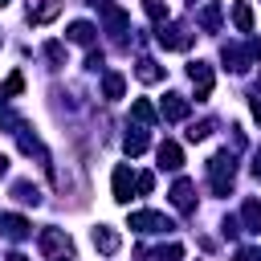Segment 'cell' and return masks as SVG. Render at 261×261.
<instances>
[{
	"instance_id": "cell-1",
	"label": "cell",
	"mask_w": 261,
	"mask_h": 261,
	"mask_svg": "<svg viewBox=\"0 0 261 261\" xmlns=\"http://www.w3.org/2000/svg\"><path fill=\"white\" fill-rule=\"evenodd\" d=\"M41 253H45V261H69L73 257V241H69V232H61V228H41Z\"/></svg>"
},
{
	"instance_id": "cell-2",
	"label": "cell",
	"mask_w": 261,
	"mask_h": 261,
	"mask_svg": "<svg viewBox=\"0 0 261 261\" xmlns=\"http://www.w3.org/2000/svg\"><path fill=\"white\" fill-rule=\"evenodd\" d=\"M232 155L228 151H220V155H212L208 159V175H212V192L216 196H228V188H232Z\"/></svg>"
},
{
	"instance_id": "cell-3",
	"label": "cell",
	"mask_w": 261,
	"mask_h": 261,
	"mask_svg": "<svg viewBox=\"0 0 261 261\" xmlns=\"http://www.w3.org/2000/svg\"><path fill=\"white\" fill-rule=\"evenodd\" d=\"M130 228L135 232H167V228H175L163 212H130Z\"/></svg>"
},
{
	"instance_id": "cell-4",
	"label": "cell",
	"mask_w": 261,
	"mask_h": 261,
	"mask_svg": "<svg viewBox=\"0 0 261 261\" xmlns=\"http://www.w3.org/2000/svg\"><path fill=\"white\" fill-rule=\"evenodd\" d=\"M155 37H159L163 49H188V45H192V33H188L184 24H159Z\"/></svg>"
},
{
	"instance_id": "cell-5",
	"label": "cell",
	"mask_w": 261,
	"mask_h": 261,
	"mask_svg": "<svg viewBox=\"0 0 261 261\" xmlns=\"http://www.w3.org/2000/svg\"><path fill=\"white\" fill-rule=\"evenodd\" d=\"M135 179H139V175H130V167H126V163H118V167H114V175H110V188H114V200H118V204H126V200H130V192H135Z\"/></svg>"
},
{
	"instance_id": "cell-6",
	"label": "cell",
	"mask_w": 261,
	"mask_h": 261,
	"mask_svg": "<svg viewBox=\"0 0 261 261\" xmlns=\"http://www.w3.org/2000/svg\"><path fill=\"white\" fill-rule=\"evenodd\" d=\"M188 77H192V86H196V98H208V94H212V65H208V61H192V65H188Z\"/></svg>"
},
{
	"instance_id": "cell-7",
	"label": "cell",
	"mask_w": 261,
	"mask_h": 261,
	"mask_svg": "<svg viewBox=\"0 0 261 261\" xmlns=\"http://www.w3.org/2000/svg\"><path fill=\"white\" fill-rule=\"evenodd\" d=\"M61 12V0H29V20L33 24H49Z\"/></svg>"
},
{
	"instance_id": "cell-8",
	"label": "cell",
	"mask_w": 261,
	"mask_h": 261,
	"mask_svg": "<svg viewBox=\"0 0 261 261\" xmlns=\"http://www.w3.org/2000/svg\"><path fill=\"white\" fill-rule=\"evenodd\" d=\"M171 204H175L179 212H192V208H196V188H192V179H175V188H171Z\"/></svg>"
},
{
	"instance_id": "cell-9",
	"label": "cell",
	"mask_w": 261,
	"mask_h": 261,
	"mask_svg": "<svg viewBox=\"0 0 261 261\" xmlns=\"http://www.w3.org/2000/svg\"><path fill=\"white\" fill-rule=\"evenodd\" d=\"M94 249L106 253V257H114V253H118V232H114L110 224H98V228H94Z\"/></svg>"
},
{
	"instance_id": "cell-10",
	"label": "cell",
	"mask_w": 261,
	"mask_h": 261,
	"mask_svg": "<svg viewBox=\"0 0 261 261\" xmlns=\"http://www.w3.org/2000/svg\"><path fill=\"white\" fill-rule=\"evenodd\" d=\"M0 232L12 237V241H24V237L33 232V224H29L24 216H0Z\"/></svg>"
},
{
	"instance_id": "cell-11",
	"label": "cell",
	"mask_w": 261,
	"mask_h": 261,
	"mask_svg": "<svg viewBox=\"0 0 261 261\" xmlns=\"http://www.w3.org/2000/svg\"><path fill=\"white\" fill-rule=\"evenodd\" d=\"M188 110H192V106H188L184 94H167V98H163V118L179 122V118H188Z\"/></svg>"
},
{
	"instance_id": "cell-12",
	"label": "cell",
	"mask_w": 261,
	"mask_h": 261,
	"mask_svg": "<svg viewBox=\"0 0 261 261\" xmlns=\"http://www.w3.org/2000/svg\"><path fill=\"white\" fill-rule=\"evenodd\" d=\"M155 155H159V167H167V171H179V167H184V151H179L175 143H159Z\"/></svg>"
},
{
	"instance_id": "cell-13",
	"label": "cell",
	"mask_w": 261,
	"mask_h": 261,
	"mask_svg": "<svg viewBox=\"0 0 261 261\" xmlns=\"http://www.w3.org/2000/svg\"><path fill=\"white\" fill-rule=\"evenodd\" d=\"M232 24L241 33H253V8H249V0H232Z\"/></svg>"
},
{
	"instance_id": "cell-14",
	"label": "cell",
	"mask_w": 261,
	"mask_h": 261,
	"mask_svg": "<svg viewBox=\"0 0 261 261\" xmlns=\"http://www.w3.org/2000/svg\"><path fill=\"white\" fill-rule=\"evenodd\" d=\"M102 20H106V29H110V33H126V16H122V8L102 4Z\"/></svg>"
},
{
	"instance_id": "cell-15",
	"label": "cell",
	"mask_w": 261,
	"mask_h": 261,
	"mask_svg": "<svg viewBox=\"0 0 261 261\" xmlns=\"http://www.w3.org/2000/svg\"><path fill=\"white\" fill-rule=\"evenodd\" d=\"M69 41L73 45H94V24L90 20H73L69 24Z\"/></svg>"
},
{
	"instance_id": "cell-16",
	"label": "cell",
	"mask_w": 261,
	"mask_h": 261,
	"mask_svg": "<svg viewBox=\"0 0 261 261\" xmlns=\"http://www.w3.org/2000/svg\"><path fill=\"white\" fill-rule=\"evenodd\" d=\"M130 114H135V122H143V126H151V122L159 118V114H155V106H151L147 98H135V102H130Z\"/></svg>"
},
{
	"instance_id": "cell-17",
	"label": "cell",
	"mask_w": 261,
	"mask_h": 261,
	"mask_svg": "<svg viewBox=\"0 0 261 261\" xmlns=\"http://www.w3.org/2000/svg\"><path fill=\"white\" fill-rule=\"evenodd\" d=\"M245 228L249 232H261V200H245Z\"/></svg>"
},
{
	"instance_id": "cell-18",
	"label": "cell",
	"mask_w": 261,
	"mask_h": 261,
	"mask_svg": "<svg viewBox=\"0 0 261 261\" xmlns=\"http://www.w3.org/2000/svg\"><path fill=\"white\" fill-rule=\"evenodd\" d=\"M196 20H200V24L208 29V33H216V29H220V4H204Z\"/></svg>"
},
{
	"instance_id": "cell-19",
	"label": "cell",
	"mask_w": 261,
	"mask_h": 261,
	"mask_svg": "<svg viewBox=\"0 0 261 261\" xmlns=\"http://www.w3.org/2000/svg\"><path fill=\"white\" fill-rule=\"evenodd\" d=\"M135 73H139V82H159V77H163V69H159V65L151 61V57H139Z\"/></svg>"
},
{
	"instance_id": "cell-20",
	"label": "cell",
	"mask_w": 261,
	"mask_h": 261,
	"mask_svg": "<svg viewBox=\"0 0 261 261\" xmlns=\"http://www.w3.org/2000/svg\"><path fill=\"white\" fill-rule=\"evenodd\" d=\"M122 90H126V82H122V73H106L102 77V94L114 102V98H122Z\"/></svg>"
},
{
	"instance_id": "cell-21",
	"label": "cell",
	"mask_w": 261,
	"mask_h": 261,
	"mask_svg": "<svg viewBox=\"0 0 261 261\" xmlns=\"http://www.w3.org/2000/svg\"><path fill=\"white\" fill-rule=\"evenodd\" d=\"M12 196H16L20 204H41V192H37L33 184H24V179H20V184H12Z\"/></svg>"
},
{
	"instance_id": "cell-22",
	"label": "cell",
	"mask_w": 261,
	"mask_h": 261,
	"mask_svg": "<svg viewBox=\"0 0 261 261\" xmlns=\"http://www.w3.org/2000/svg\"><path fill=\"white\" fill-rule=\"evenodd\" d=\"M122 147H126V155H143V151H147V130L126 135V139H122Z\"/></svg>"
},
{
	"instance_id": "cell-23",
	"label": "cell",
	"mask_w": 261,
	"mask_h": 261,
	"mask_svg": "<svg viewBox=\"0 0 261 261\" xmlns=\"http://www.w3.org/2000/svg\"><path fill=\"white\" fill-rule=\"evenodd\" d=\"M143 8H147L151 20H159V24L167 20V4H163V0H143Z\"/></svg>"
},
{
	"instance_id": "cell-24",
	"label": "cell",
	"mask_w": 261,
	"mask_h": 261,
	"mask_svg": "<svg viewBox=\"0 0 261 261\" xmlns=\"http://www.w3.org/2000/svg\"><path fill=\"white\" fill-rule=\"evenodd\" d=\"M20 90H24V77H20V73H12V77L4 82V98H12V94H20Z\"/></svg>"
},
{
	"instance_id": "cell-25",
	"label": "cell",
	"mask_w": 261,
	"mask_h": 261,
	"mask_svg": "<svg viewBox=\"0 0 261 261\" xmlns=\"http://www.w3.org/2000/svg\"><path fill=\"white\" fill-rule=\"evenodd\" d=\"M151 188H155V175H151V171H143V175L135 179V192H139V196H147Z\"/></svg>"
},
{
	"instance_id": "cell-26",
	"label": "cell",
	"mask_w": 261,
	"mask_h": 261,
	"mask_svg": "<svg viewBox=\"0 0 261 261\" xmlns=\"http://www.w3.org/2000/svg\"><path fill=\"white\" fill-rule=\"evenodd\" d=\"M179 257H184V249H179V245H167V249H159V253H155V261H179Z\"/></svg>"
},
{
	"instance_id": "cell-27",
	"label": "cell",
	"mask_w": 261,
	"mask_h": 261,
	"mask_svg": "<svg viewBox=\"0 0 261 261\" xmlns=\"http://www.w3.org/2000/svg\"><path fill=\"white\" fill-rule=\"evenodd\" d=\"M45 53H49V61H57V65L65 61V45H57V41H49V45H45Z\"/></svg>"
},
{
	"instance_id": "cell-28",
	"label": "cell",
	"mask_w": 261,
	"mask_h": 261,
	"mask_svg": "<svg viewBox=\"0 0 261 261\" xmlns=\"http://www.w3.org/2000/svg\"><path fill=\"white\" fill-rule=\"evenodd\" d=\"M208 130H212V122H196V126H192V130H188V139H192V143H196V139H204V135H208Z\"/></svg>"
},
{
	"instance_id": "cell-29",
	"label": "cell",
	"mask_w": 261,
	"mask_h": 261,
	"mask_svg": "<svg viewBox=\"0 0 261 261\" xmlns=\"http://www.w3.org/2000/svg\"><path fill=\"white\" fill-rule=\"evenodd\" d=\"M237 261H261V249H241Z\"/></svg>"
},
{
	"instance_id": "cell-30",
	"label": "cell",
	"mask_w": 261,
	"mask_h": 261,
	"mask_svg": "<svg viewBox=\"0 0 261 261\" xmlns=\"http://www.w3.org/2000/svg\"><path fill=\"white\" fill-rule=\"evenodd\" d=\"M86 65H90V69H98V65H102V49H90V57H86Z\"/></svg>"
},
{
	"instance_id": "cell-31",
	"label": "cell",
	"mask_w": 261,
	"mask_h": 261,
	"mask_svg": "<svg viewBox=\"0 0 261 261\" xmlns=\"http://www.w3.org/2000/svg\"><path fill=\"white\" fill-rule=\"evenodd\" d=\"M253 175H257V179H261V147H257V151H253Z\"/></svg>"
},
{
	"instance_id": "cell-32",
	"label": "cell",
	"mask_w": 261,
	"mask_h": 261,
	"mask_svg": "<svg viewBox=\"0 0 261 261\" xmlns=\"http://www.w3.org/2000/svg\"><path fill=\"white\" fill-rule=\"evenodd\" d=\"M253 118L261 122V98H253Z\"/></svg>"
},
{
	"instance_id": "cell-33",
	"label": "cell",
	"mask_w": 261,
	"mask_h": 261,
	"mask_svg": "<svg viewBox=\"0 0 261 261\" xmlns=\"http://www.w3.org/2000/svg\"><path fill=\"white\" fill-rule=\"evenodd\" d=\"M8 261H29V257L24 253H8Z\"/></svg>"
},
{
	"instance_id": "cell-34",
	"label": "cell",
	"mask_w": 261,
	"mask_h": 261,
	"mask_svg": "<svg viewBox=\"0 0 261 261\" xmlns=\"http://www.w3.org/2000/svg\"><path fill=\"white\" fill-rule=\"evenodd\" d=\"M4 171H8V159H4V155H0V175H4Z\"/></svg>"
},
{
	"instance_id": "cell-35",
	"label": "cell",
	"mask_w": 261,
	"mask_h": 261,
	"mask_svg": "<svg viewBox=\"0 0 261 261\" xmlns=\"http://www.w3.org/2000/svg\"><path fill=\"white\" fill-rule=\"evenodd\" d=\"M0 4H8V0H0Z\"/></svg>"
}]
</instances>
